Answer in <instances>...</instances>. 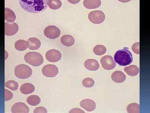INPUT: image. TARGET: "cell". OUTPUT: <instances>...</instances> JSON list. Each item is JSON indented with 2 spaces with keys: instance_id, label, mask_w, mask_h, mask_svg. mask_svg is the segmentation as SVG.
Returning <instances> with one entry per match:
<instances>
[{
  "instance_id": "6da1fadb",
  "label": "cell",
  "mask_w": 150,
  "mask_h": 113,
  "mask_svg": "<svg viewBox=\"0 0 150 113\" xmlns=\"http://www.w3.org/2000/svg\"><path fill=\"white\" fill-rule=\"evenodd\" d=\"M20 5L24 10L38 13L45 10L48 7V0H19Z\"/></svg>"
},
{
  "instance_id": "7a4b0ae2",
  "label": "cell",
  "mask_w": 150,
  "mask_h": 113,
  "mask_svg": "<svg viewBox=\"0 0 150 113\" xmlns=\"http://www.w3.org/2000/svg\"><path fill=\"white\" fill-rule=\"evenodd\" d=\"M114 59L117 64L122 66L130 65L133 60V55L129 50V48L127 47L116 51L114 55Z\"/></svg>"
},
{
  "instance_id": "3957f363",
  "label": "cell",
  "mask_w": 150,
  "mask_h": 113,
  "mask_svg": "<svg viewBox=\"0 0 150 113\" xmlns=\"http://www.w3.org/2000/svg\"><path fill=\"white\" fill-rule=\"evenodd\" d=\"M24 60L30 65L38 67L43 64L44 59L42 54L37 52H28L24 56Z\"/></svg>"
},
{
  "instance_id": "277c9868",
  "label": "cell",
  "mask_w": 150,
  "mask_h": 113,
  "mask_svg": "<svg viewBox=\"0 0 150 113\" xmlns=\"http://www.w3.org/2000/svg\"><path fill=\"white\" fill-rule=\"evenodd\" d=\"M15 75L20 79H25L29 78L32 75V69L25 64L17 65L15 68Z\"/></svg>"
},
{
  "instance_id": "5b68a950",
  "label": "cell",
  "mask_w": 150,
  "mask_h": 113,
  "mask_svg": "<svg viewBox=\"0 0 150 113\" xmlns=\"http://www.w3.org/2000/svg\"><path fill=\"white\" fill-rule=\"evenodd\" d=\"M88 19L94 24H100L104 21L105 16L103 12L100 10L94 11L88 14Z\"/></svg>"
},
{
  "instance_id": "8992f818",
  "label": "cell",
  "mask_w": 150,
  "mask_h": 113,
  "mask_svg": "<svg viewBox=\"0 0 150 113\" xmlns=\"http://www.w3.org/2000/svg\"><path fill=\"white\" fill-rule=\"evenodd\" d=\"M42 74L47 78L55 77L59 73V70L58 67L56 65L48 64L45 65L41 70Z\"/></svg>"
},
{
  "instance_id": "52a82bcc",
  "label": "cell",
  "mask_w": 150,
  "mask_h": 113,
  "mask_svg": "<svg viewBox=\"0 0 150 113\" xmlns=\"http://www.w3.org/2000/svg\"><path fill=\"white\" fill-rule=\"evenodd\" d=\"M44 35L50 39H56L61 35V31L55 26H49L44 31Z\"/></svg>"
},
{
  "instance_id": "ba28073f",
  "label": "cell",
  "mask_w": 150,
  "mask_h": 113,
  "mask_svg": "<svg viewBox=\"0 0 150 113\" xmlns=\"http://www.w3.org/2000/svg\"><path fill=\"white\" fill-rule=\"evenodd\" d=\"M100 62L103 68L105 70H111L114 69L116 66L115 61L110 55H106L102 57Z\"/></svg>"
},
{
  "instance_id": "9c48e42d",
  "label": "cell",
  "mask_w": 150,
  "mask_h": 113,
  "mask_svg": "<svg viewBox=\"0 0 150 113\" xmlns=\"http://www.w3.org/2000/svg\"><path fill=\"white\" fill-rule=\"evenodd\" d=\"M62 58V53L57 49H50L47 51L46 54V59L50 62H59Z\"/></svg>"
},
{
  "instance_id": "30bf717a",
  "label": "cell",
  "mask_w": 150,
  "mask_h": 113,
  "mask_svg": "<svg viewBox=\"0 0 150 113\" xmlns=\"http://www.w3.org/2000/svg\"><path fill=\"white\" fill-rule=\"evenodd\" d=\"M19 30L18 24L16 23H5V34L6 35L11 36L14 35L18 32Z\"/></svg>"
},
{
  "instance_id": "8fae6325",
  "label": "cell",
  "mask_w": 150,
  "mask_h": 113,
  "mask_svg": "<svg viewBox=\"0 0 150 113\" xmlns=\"http://www.w3.org/2000/svg\"><path fill=\"white\" fill-rule=\"evenodd\" d=\"M11 111L13 113H28L29 108L24 103L18 102L13 105Z\"/></svg>"
},
{
  "instance_id": "7c38bea8",
  "label": "cell",
  "mask_w": 150,
  "mask_h": 113,
  "mask_svg": "<svg viewBox=\"0 0 150 113\" xmlns=\"http://www.w3.org/2000/svg\"><path fill=\"white\" fill-rule=\"evenodd\" d=\"M80 105L81 107L89 112L94 110L96 107V103L93 100L89 99H86L81 101Z\"/></svg>"
},
{
  "instance_id": "4fadbf2b",
  "label": "cell",
  "mask_w": 150,
  "mask_h": 113,
  "mask_svg": "<svg viewBox=\"0 0 150 113\" xmlns=\"http://www.w3.org/2000/svg\"><path fill=\"white\" fill-rule=\"evenodd\" d=\"M84 66L90 71H96L99 68L100 65L98 61L95 59H88L84 62Z\"/></svg>"
},
{
  "instance_id": "5bb4252c",
  "label": "cell",
  "mask_w": 150,
  "mask_h": 113,
  "mask_svg": "<svg viewBox=\"0 0 150 113\" xmlns=\"http://www.w3.org/2000/svg\"><path fill=\"white\" fill-rule=\"evenodd\" d=\"M111 78L115 83H122L126 80V76L122 71H115L112 73Z\"/></svg>"
},
{
  "instance_id": "9a60e30c",
  "label": "cell",
  "mask_w": 150,
  "mask_h": 113,
  "mask_svg": "<svg viewBox=\"0 0 150 113\" xmlns=\"http://www.w3.org/2000/svg\"><path fill=\"white\" fill-rule=\"evenodd\" d=\"M83 4L88 9H97L101 6V0H84Z\"/></svg>"
},
{
  "instance_id": "2e32d148",
  "label": "cell",
  "mask_w": 150,
  "mask_h": 113,
  "mask_svg": "<svg viewBox=\"0 0 150 113\" xmlns=\"http://www.w3.org/2000/svg\"><path fill=\"white\" fill-rule=\"evenodd\" d=\"M35 88L34 85L30 83H25L22 84L20 88V91L22 94L25 95L32 94L34 92Z\"/></svg>"
},
{
  "instance_id": "e0dca14e",
  "label": "cell",
  "mask_w": 150,
  "mask_h": 113,
  "mask_svg": "<svg viewBox=\"0 0 150 113\" xmlns=\"http://www.w3.org/2000/svg\"><path fill=\"white\" fill-rule=\"evenodd\" d=\"M29 43V48L30 50H37L40 48L41 46V42L37 38H30L28 40Z\"/></svg>"
},
{
  "instance_id": "ac0fdd59",
  "label": "cell",
  "mask_w": 150,
  "mask_h": 113,
  "mask_svg": "<svg viewBox=\"0 0 150 113\" xmlns=\"http://www.w3.org/2000/svg\"><path fill=\"white\" fill-rule=\"evenodd\" d=\"M16 15L13 11L10 9L5 8V20L8 22H13L16 19Z\"/></svg>"
},
{
  "instance_id": "d6986e66",
  "label": "cell",
  "mask_w": 150,
  "mask_h": 113,
  "mask_svg": "<svg viewBox=\"0 0 150 113\" xmlns=\"http://www.w3.org/2000/svg\"><path fill=\"white\" fill-rule=\"evenodd\" d=\"M61 41L63 45L69 47L73 46L74 44L75 39L72 36L64 35L61 38Z\"/></svg>"
},
{
  "instance_id": "ffe728a7",
  "label": "cell",
  "mask_w": 150,
  "mask_h": 113,
  "mask_svg": "<svg viewBox=\"0 0 150 113\" xmlns=\"http://www.w3.org/2000/svg\"><path fill=\"white\" fill-rule=\"evenodd\" d=\"M124 71L128 75L135 76L138 75L139 72V67L135 65H131L124 68Z\"/></svg>"
},
{
  "instance_id": "44dd1931",
  "label": "cell",
  "mask_w": 150,
  "mask_h": 113,
  "mask_svg": "<svg viewBox=\"0 0 150 113\" xmlns=\"http://www.w3.org/2000/svg\"><path fill=\"white\" fill-rule=\"evenodd\" d=\"M29 45L28 41L24 40L17 41L15 43L16 49L19 51H23L26 50L29 47Z\"/></svg>"
},
{
  "instance_id": "7402d4cb",
  "label": "cell",
  "mask_w": 150,
  "mask_h": 113,
  "mask_svg": "<svg viewBox=\"0 0 150 113\" xmlns=\"http://www.w3.org/2000/svg\"><path fill=\"white\" fill-rule=\"evenodd\" d=\"M26 102L30 106H36L40 104L41 99L37 95H31L28 97Z\"/></svg>"
},
{
  "instance_id": "603a6c76",
  "label": "cell",
  "mask_w": 150,
  "mask_h": 113,
  "mask_svg": "<svg viewBox=\"0 0 150 113\" xmlns=\"http://www.w3.org/2000/svg\"><path fill=\"white\" fill-rule=\"evenodd\" d=\"M48 5L49 8L55 10L62 7V3L60 0H48Z\"/></svg>"
},
{
  "instance_id": "cb8c5ba5",
  "label": "cell",
  "mask_w": 150,
  "mask_h": 113,
  "mask_svg": "<svg viewBox=\"0 0 150 113\" xmlns=\"http://www.w3.org/2000/svg\"><path fill=\"white\" fill-rule=\"evenodd\" d=\"M126 110L128 113H139L140 105L137 103H132L128 105L126 109Z\"/></svg>"
},
{
  "instance_id": "d4e9b609",
  "label": "cell",
  "mask_w": 150,
  "mask_h": 113,
  "mask_svg": "<svg viewBox=\"0 0 150 113\" xmlns=\"http://www.w3.org/2000/svg\"><path fill=\"white\" fill-rule=\"evenodd\" d=\"M106 47L102 45H97L94 47L93 51L94 54L100 56L105 54L106 52Z\"/></svg>"
},
{
  "instance_id": "484cf974",
  "label": "cell",
  "mask_w": 150,
  "mask_h": 113,
  "mask_svg": "<svg viewBox=\"0 0 150 113\" xmlns=\"http://www.w3.org/2000/svg\"><path fill=\"white\" fill-rule=\"evenodd\" d=\"M5 86L6 88L12 91H15L18 90V84L16 81L11 80L7 81L5 83Z\"/></svg>"
},
{
  "instance_id": "4316f807",
  "label": "cell",
  "mask_w": 150,
  "mask_h": 113,
  "mask_svg": "<svg viewBox=\"0 0 150 113\" xmlns=\"http://www.w3.org/2000/svg\"><path fill=\"white\" fill-rule=\"evenodd\" d=\"M82 85L86 88H90L93 87L95 85V81L91 78H85L82 81Z\"/></svg>"
},
{
  "instance_id": "83f0119b",
  "label": "cell",
  "mask_w": 150,
  "mask_h": 113,
  "mask_svg": "<svg viewBox=\"0 0 150 113\" xmlns=\"http://www.w3.org/2000/svg\"><path fill=\"white\" fill-rule=\"evenodd\" d=\"M13 94L10 91L7 89H5V100L6 102L10 101L12 99Z\"/></svg>"
},
{
  "instance_id": "f1b7e54d",
  "label": "cell",
  "mask_w": 150,
  "mask_h": 113,
  "mask_svg": "<svg viewBox=\"0 0 150 113\" xmlns=\"http://www.w3.org/2000/svg\"><path fill=\"white\" fill-rule=\"evenodd\" d=\"M132 49L134 53L138 54H139V42H138L132 45Z\"/></svg>"
},
{
  "instance_id": "f546056e",
  "label": "cell",
  "mask_w": 150,
  "mask_h": 113,
  "mask_svg": "<svg viewBox=\"0 0 150 113\" xmlns=\"http://www.w3.org/2000/svg\"><path fill=\"white\" fill-rule=\"evenodd\" d=\"M34 113H47V110L43 107H38L35 108L33 111Z\"/></svg>"
},
{
  "instance_id": "4dcf8cb0",
  "label": "cell",
  "mask_w": 150,
  "mask_h": 113,
  "mask_svg": "<svg viewBox=\"0 0 150 113\" xmlns=\"http://www.w3.org/2000/svg\"><path fill=\"white\" fill-rule=\"evenodd\" d=\"M70 113H85V112L83 111L82 110L79 108H75V109H72L69 112Z\"/></svg>"
},
{
  "instance_id": "1f68e13d",
  "label": "cell",
  "mask_w": 150,
  "mask_h": 113,
  "mask_svg": "<svg viewBox=\"0 0 150 113\" xmlns=\"http://www.w3.org/2000/svg\"><path fill=\"white\" fill-rule=\"evenodd\" d=\"M67 1H68L69 2L71 3V4H77L81 0H67Z\"/></svg>"
},
{
  "instance_id": "d6a6232c",
  "label": "cell",
  "mask_w": 150,
  "mask_h": 113,
  "mask_svg": "<svg viewBox=\"0 0 150 113\" xmlns=\"http://www.w3.org/2000/svg\"><path fill=\"white\" fill-rule=\"evenodd\" d=\"M131 1V0H118L119 1L122 3L129 2Z\"/></svg>"
}]
</instances>
